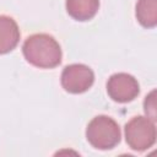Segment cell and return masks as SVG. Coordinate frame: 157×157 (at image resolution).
Masks as SVG:
<instances>
[{
	"instance_id": "cell-1",
	"label": "cell",
	"mask_w": 157,
	"mask_h": 157,
	"mask_svg": "<svg viewBox=\"0 0 157 157\" xmlns=\"http://www.w3.org/2000/svg\"><path fill=\"white\" fill-rule=\"evenodd\" d=\"M26 60L42 69H53L61 63V49L54 37L47 33L29 36L22 47Z\"/></svg>"
},
{
	"instance_id": "cell-2",
	"label": "cell",
	"mask_w": 157,
	"mask_h": 157,
	"mask_svg": "<svg viewBox=\"0 0 157 157\" xmlns=\"http://www.w3.org/2000/svg\"><path fill=\"white\" fill-rule=\"evenodd\" d=\"M87 141L98 150H110L120 141L121 134L118 123L107 115L93 118L86 129Z\"/></svg>"
},
{
	"instance_id": "cell-3",
	"label": "cell",
	"mask_w": 157,
	"mask_h": 157,
	"mask_svg": "<svg viewBox=\"0 0 157 157\" xmlns=\"http://www.w3.org/2000/svg\"><path fill=\"white\" fill-rule=\"evenodd\" d=\"M155 121L147 117H134L125 125V140L134 151H145L156 142Z\"/></svg>"
},
{
	"instance_id": "cell-4",
	"label": "cell",
	"mask_w": 157,
	"mask_h": 157,
	"mask_svg": "<svg viewBox=\"0 0 157 157\" xmlns=\"http://www.w3.org/2000/svg\"><path fill=\"white\" fill-rule=\"evenodd\" d=\"M94 82L93 71L83 64H71L65 66L61 74V86L70 93L86 92Z\"/></svg>"
},
{
	"instance_id": "cell-5",
	"label": "cell",
	"mask_w": 157,
	"mask_h": 157,
	"mask_svg": "<svg viewBox=\"0 0 157 157\" xmlns=\"http://www.w3.org/2000/svg\"><path fill=\"white\" fill-rule=\"evenodd\" d=\"M107 92L113 101L119 103H128L137 97L140 86L134 76L125 72H118L108 78Z\"/></svg>"
},
{
	"instance_id": "cell-6",
	"label": "cell",
	"mask_w": 157,
	"mask_h": 157,
	"mask_svg": "<svg viewBox=\"0 0 157 157\" xmlns=\"http://www.w3.org/2000/svg\"><path fill=\"white\" fill-rule=\"evenodd\" d=\"M20 40V29L16 21L0 15V54H6L16 48Z\"/></svg>"
},
{
	"instance_id": "cell-7",
	"label": "cell",
	"mask_w": 157,
	"mask_h": 157,
	"mask_svg": "<svg viewBox=\"0 0 157 157\" xmlns=\"http://www.w3.org/2000/svg\"><path fill=\"white\" fill-rule=\"evenodd\" d=\"M99 0H66L67 13L77 21H88L97 13Z\"/></svg>"
},
{
	"instance_id": "cell-8",
	"label": "cell",
	"mask_w": 157,
	"mask_h": 157,
	"mask_svg": "<svg viewBox=\"0 0 157 157\" xmlns=\"http://www.w3.org/2000/svg\"><path fill=\"white\" fill-rule=\"evenodd\" d=\"M137 21L146 28L157 25V0H139L136 4Z\"/></svg>"
},
{
	"instance_id": "cell-9",
	"label": "cell",
	"mask_w": 157,
	"mask_h": 157,
	"mask_svg": "<svg viewBox=\"0 0 157 157\" xmlns=\"http://www.w3.org/2000/svg\"><path fill=\"white\" fill-rule=\"evenodd\" d=\"M156 91H152L145 99V113L147 114V118L151 120H156Z\"/></svg>"
}]
</instances>
